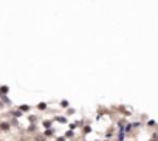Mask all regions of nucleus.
Wrapping results in <instances>:
<instances>
[{"label":"nucleus","mask_w":158,"mask_h":141,"mask_svg":"<svg viewBox=\"0 0 158 141\" xmlns=\"http://www.w3.org/2000/svg\"><path fill=\"white\" fill-rule=\"evenodd\" d=\"M13 116H16V118H20V116H22V112H20V110H17V112H13Z\"/></svg>","instance_id":"obj_7"},{"label":"nucleus","mask_w":158,"mask_h":141,"mask_svg":"<svg viewBox=\"0 0 158 141\" xmlns=\"http://www.w3.org/2000/svg\"><path fill=\"white\" fill-rule=\"evenodd\" d=\"M65 137H73V132H72V130H68V132L65 133Z\"/></svg>","instance_id":"obj_9"},{"label":"nucleus","mask_w":158,"mask_h":141,"mask_svg":"<svg viewBox=\"0 0 158 141\" xmlns=\"http://www.w3.org/2000/svg\"><path fill=\"white\" fill-rule=\"evenodd\" d=\"M9 126H11L9 123H5V121H3V123H0V130H3V132H8V130L11 129Z\"/></svg>","instance_id":"obj_1"},{"label":"nucleus","mask_w":158,"mask_h":141,"mask_svg":"<svg viewBox=\"0 0 158 141\" xmlns=\"http://www.w3.org/2000/svg\"><path fill=\"white\" fill-rule=\"evenodd\" d=\"M56 141H65V138H64V137H59V138H57Z\"/></svg>","instance_id":"obj_11"},{"label":"nucleus","mask_w":158,"mask_h":141,"mask_svg":"<svg viewBox=\"0 0 158 141\" xmlns=\"http://www.w3.org/2000/svg\"><path fill=\"white\" fill-rule=\"evenodd\" d=\"M19 108H20V112H30V110H31L30 106H20Z\"/></svg>","instance_id":"obj_3"},{"label":"nucleus","mask_w":158,"mask_h":141,"mask_svg":"<svg viewBox=\"0 0 158 141\" xmlns=\"http://www.w3.org/2000/svg\"><path fill=\"white\" fill-rule=\"evenodd\" d=\"M0 98L3 99V102H5V104H11V101H9V98H8V96H5V95H0Z\"/></svg>","instance_id":"obj_4"},{"label":"nucleus","mask_w":158,"mask_h":141,"mask_svg":"<svg viewBox=\"0 0 158 141\" xmlns=\"http://www.w3.org/2000/svg\"><path fill=\"white\" fill-rule=\"evenodd\" d=\"M37 108H39V110H45V108H47V104H45V102H40V104L37 106Z\"/></svg>","instance_id":"obj_6"},{"label":"nucleus","mask_w":158,"mask_h":141,"mask_svg":"<svg viewBox=\"0 0 158 141\" xmlns=\"http://www.w3.org/2000/svg\"><path fill=\"white\" fill-rule=\"evenodd\" d=\"M43 126H45L47 129H50L51 127V121H45V123H43Z\"/></svg>","instance_id":"obj_8"},{"label":"nucleus","mask_w":158,"mask_h":141,"mask_svg":"<svg viewBox=\"0 0 158 141\" xmlns=\"http://www.w3.org/2000/svg\"><path fill=\"white\" fill-rule=\"evenodd\" d=\"M61 107L67 108V107H68V101H67V99H62V101H61Z\"/></svg>","instance_id":"obj_5"},{"label":"nucleus","mask_w":158,"mask_h":141,"mask_svg":"<svg viewBox=\"0 0 158 141\" xmlns=\"http://www.w3.org/2000/svg\"><path fill=\"white\" fill-rule=\"evenodd\" d=\"M73 113H74L73 108H68V113H67V115H73Z\"/></svg>","instance_id":"obj_10"},{"label":"nucleus","mask_w":158,"mask_h":141,"mask_svg":"<svg viewBox=\"0 0 158 141\" xmlns=\"http://www.w3.org/2000/svg\"><path fill=\"white\" fill-rule=\"evenodd\" d=\"M8 91H9V87L8 85H2V87H0V95H6Z\"/></svg>","instance_id":"obj_2"}]
</instances>
